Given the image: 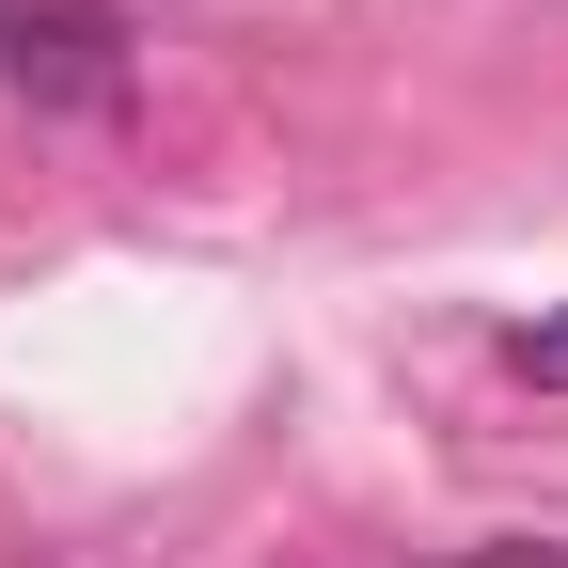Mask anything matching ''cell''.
Instances as JSON below:
<instances>
[{"label":"cell","mask_w":568,"mask_h":568,"mask_svg":"<svg viewBox=\"0 0 568 568\" xmlns=\"http://www.w3.org/2000/svg\"><path fill=\"white\" fill-rule=\"evenodd\" d=\"M0 80L48 95V111H111L126 95V32L95 0H0Z\"/></svg>","instance_id":"6da1fadb"},{"label":"cell","mask_w":568,"mask_h":568,"mask_svg":"<svg viewBox=\"0 0 568 568\" xmlns=\"http://www.w3.org/2000/svg\"><path fill=\"white\" fill-rule=\"evenodd\" d=\"M506 379H537V395H568V316H521V332H506Z\"/></svg>","instance_id":"7a4b0ae2"},{"label":"cell","mask_w":568,"mask_h":568,"mask_svg":"<svg viewBox=\"0 0 568 568\" xmlns=\"http://www.w3.org/2000/svg\"><path fill=\"white\" fill-rule=\"evenodd\" d=\"M443 568H568L552 537H489V552H443Z\"/></svg>","instance_id":"3957f363"}]
</instances>
